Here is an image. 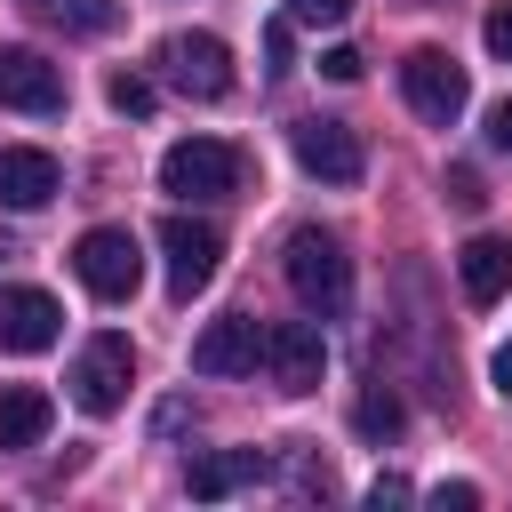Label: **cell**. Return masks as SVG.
Here are the masks:
<instances>
[{
  "instance_id": "obj_6",
  "label": "cell",
  "mask_w": 512,
  "mask_h": 512,
  "mask_svg": "<svg viewBox=\"0 0 512 512\" xmlns=\"http://www.w3.org/2000/svg\"><path fill=\"white\" fill-rule=\"evenodd\" d=\"M160 256H168V296L192 304V296L216 280V264H224V232H216L208 216H168V224H160Z\"/></svg>"
},
{
  "instance_id": "obj_24",
  "label": "cell",
  "mask_w": 512,
  "mask_h": 512,
  "mask_svg": "<svg viewBox=\"0 0 512 512\" xmlns=\"http://www.w3.org/2000/svg\"><path fill=\"white\" fill-rule=\"evenodd\" d=\"M448 200H456L464 216H480V200H488V192H480V176H472V168H448Z\"/></svg>"
},
{
  "instance_id": "obj_13",
  "label": "cell",
  "mask_w": 512,
  "mask_h": 512,
  "mask_svg": "<svg viewBox=\"0 0 512 512\" xmlns=\"http://www.w3.org/2000/svg\"><path fill=\"white\" fill-rule=\"evenodd\" d=\"M56 184H64L56 152H40V144H0V208L32 216V208L56 200Z\"/></svg>"
},
{
  "instance_id": "obj_9",
  "label": "cell",
  "mask_w": 512,
  "mask_h": 512,
  "mask_svg": "<svg viewBox=\"0 0 512 512\" xmlns=\"http://www.w3.org/2000/svg\"><path fill=\"white\" fill-rule=\"evenodd\" d=\"M264 368H272L280 392H320V368H328L320 320H272L264 328Z\"/></svg>"
},
{
  "instance_id": "obj_5",
  "label": "cell",
  "mask_w": 512,
  "mask_h": 512,
  "mask_svg": "<svg viewBox=\"0 0 512 512\" xmlns=\"http://www.w3.org/2000/svg\"><path fill=\"white\" fill-rule=\"evenodd\" d=\"M128 384H136V344H128L120 328L88 336L80 360H72V400H80L88 416H112V408L128 400Z\"/></svg>"
},
{
  "instance_id": "obj_19",
  "label": "cell",
  "mask_w": 512,
  "mask_h": 512,
  "mask_svg": "<svg viewBox=\"0 0 512 512\" xmlns=\"http://www.w3.org/2000/svg\"><path fill=\"white\" fill-rule=\"evenodd\" d=\"M104 96H112V112H128V120H152V104H160V88H152L144 72H112Z\"/></svg>"
},
{
  "instance_id": "obj_2",
  "label": "cell",
  "mask_w": 512,
  "mask_h": 512,
  "mask_svg": "<svg viewBox=\"0 0 512 512\" xmlns=\"http://www.w3.org/2000/svg\"><path fill=\"white\" fill-rule=\"evenodd\" d=\"M240 144H224V136H184V144H168L160 152V192H176V200H224V192H240Z\"/></svg>"
},
{
  "instance_id": "obj_3",
  "label": "cell",
  "mask_w": 512,
  "mask_h": 512,
  "mask_svg": "<svg viewBox=\"0 0 512 512\" xmlns=\"http://www.w3.org/2000/svg\"><path fill=\"white\" fill-rule=\"evenodd\" d=\"M400 96H408L416 120L456 128L464 104H472V80H464V64H456L448 48H408V56H400Z\"/></svg>"
},
{
  "instance_id": "obj_18",
  "label": "cell",
  "mask_w": 512,
  "mask_h": 512,
  "mask_svg": "<svg viewBox=\"0 0 512 512\" xmlns=\"http://www.w3.org/2000/svg\"><path fill=\"white\" fill-rule=\"evenodd\" d=\"M32 16L64 24V32H112L120 24V0H24Z\"/></svg>"
},
{
  "instance_id": "obj_29",
  "label": "cell",
  "mask_w": 512,
  "mask_h": 512,
  "mask_svg": "<svg viewBox=\"0 0 512 512\" xmlns=\"http://www.w3.org/2000/svg\"><path fill=\"white\" fill-rule=\"evenodd\" d=\"M488 376H496V392H504V400H512V336H504V344H496V360H488Z\"/></svg>"
},
{
  "instance_id": "obj_21",
  "label": "cell",
  "mask_w": 512,
  "mask_h": 512,
  "mask_svg": "<svg viewBox=\"0 0 512 512\" xmlns=\"http://www.w3.org/2000/svg\"><path fill=\"white\" fill-rule=\"evenodd\" d=\"M352 0H288V24H344Z\"/></svg>"
},
{
  "instance_id": "obj_1",
  "label": "cell",
  "mask_w": 512,
  "mask_h": 512,
  "mask_svg": "<svg viewBox=\"0 0 512 512\" xmlns=\"http://www.w3.org/2000/svg\"><path fill=\"white\" fill-rule=\"evenodd\" d=\"M280 272H288L296 304H304V312H320V320H336V312L352 304V256H344V240H336V232H320V224H296V232H288Z\"/></svg>"
},
{
  "instance_id": "obj_26",
  "label": "cell",
  "mask_w": 512,
  "mask_h": 512,
  "mask_svg": "<svg viewBox=\"0 0 512 512\" xmlns=\"http://www.w3.org/2000/svg\"><path fill=\"white\" fill-rule=\"evenodd\" d=\"M432 504H448V512H472V504H480V488H472V480H440V488H432Z\"/></svg>"
},
{
  "instance_id": "obj_27",
  "label": "cell",
  "mask_w": 512,
  "mask_h": 512,
  "mask_svg": "<svg viewBox=\"0 0 512 512\" xmlns=\"http://www.w3.org/2000/svg\"><path fill=\"white\" fill-rule=\"evenodd\" d=\"M488 152H512V96L488 104Z\"/></svg>"
},
{
  "instance_id": "obj_10",
  "label": "cell",
  "mask_w": 512,
  "mask_h": 512,
  "mask_svg": "<svg viewBox=\"0 0 512 512\" xmlns=\"http://www.w3.org/2000/svg\"><path fill=\"white\" fill-rule=\"evenodd\" d=\"M256 360H264V328L248 312H224V320H208L192 336V368L200 376H256Z\"/></svg>"
},
{
  "instance_id": "obj_4",
  "label": "cell",
  "mask_w": 512,
  "mask_h": 512,
  "mask_svg": "<svg viewBox=\"0 0 512 512\" xmlns=\"http://www.w3.org/2000/svg\"><path fill=\"white\" fill-rule=\"evenodd\" d=\"M72 272H80V288H88V296L128 304V296H136V280H144V248H136V232H128V224H96V232H80Z\"/></svg>"
},
{
  "instance_id": "obj_28",
  "label": "cell",
  "mask_w": 512,
  "mask_h": 512,
  "mask_svg": "<svg viewBox=\"0 0 512 512\" xmlns=\"http://www.w3.org/2000/svg\"><path fill=\"white\" fill-rule=\"evenodd\" d=\"M320 72H328V80H360V48H328Z\"/></svg>"
},
{
  "instance_id": "obj_14",
  "label": "cell",
  "mask_w": 512,
  "mask_h": 512,
  "mask_svg": "<svg viewBox=\"0 0 512 512\" xmlns=\"http://www.w3.org/2000/svg\"><path fill=\"white\" fill-rule=\"evenodd\" d=\"M264 472H272V456H264V448H216V456H192V464H184V488H192L200 504H216V496L256 488Z\"/></svg>"
},
{
  "instance_id": "obj_7",
  "label": "cell",
  "mask_w": 512,
  "mask_h": 512,
  "mask_svg": "<svg viewBox=\"0 0 512 512\" xmlns=\"http://www.w3.org/2000/svg\"><path fill=\"white\" fill-rule=\"evenodd\" d=\"M160 72H168V88H184V96H200V104L232 96V48H224L216 32H168V40H160Z\"/></svg>"
},
{
  "instance_id": "obj_15",
  "label": "cell",
  "mask_w": 512,
  "mask_h": 512,
  "mask_svg": "<svg viewBox=\"0 0 512 512\" xmlns=\"http://www.w3.org/2000/svg\"><path fill=\"white\" fill-rule=\"evenodd\" d=\"M456 280H464L472 304H496V296L512 288V240H496V232L464 240V248H456Z\"/></svg>"
},
{
  "instance_id": "obj_16",
  "label": "cell",
  "mask_w": 512,
  "mask_h": 512,
  "mask_svg": "<svg viewBox=\"0 0 512 512\" xmlns=\"http://www.w3.org/2000/svg\"><path fill=\"white\" fill-rule=\"evenodd\" d=\"M56 424V400L40 384H0V448H40Z\"/></svg>"
},
{
  "instance_id": "obj_25",
  "label": "cell",
  "mask_w": 512,
  "mask_h": 512,
  "mask_svg": "<svg viewBox=\"0 0 512 512\" xmlns=\"http://www.w3.org/2000/svg\"><path fill=\"white\" fill-rule=\"evenodd\" d=\"M408 496H416V488H408L400 472H376V480H368V504H408Z\"/></svg>"
},
{
  "instance_id": "obj_12",
  "label": "cell",
  "mask_w": 512,
  "mask_h": 512,
  "mask_svg": "<svg viewBox=\"0 0 512 512\" xmlns=\"http://www.w3.org/2000/svg\"><path fill=\"white\" fill-rule=\"evenodd\" d=\"M64 336V312L48 288H0V352H48Z\"/></svg>"
},
{
  "instance_id": "obj_17",
  "label": "cell",
  "mask_w": 512,
  "mask_h": 512,
  "mask_svg": "<svg viewBox=\"0 0 512 512\" xmlns=\"http://www.w3.org/2000/svg\"><path fill=\"white\" fill-rule=\"evenodd\" d=\"M400 424H408V408H400L392 384H368V392L352 400V432H360V440H392Z\"/></svg>"
},
{
  "instance_id": "obj_20",
  "label": "cell",
  "mask_w": 512,
  "mask_h": 512,
  "mask_svg": "<svg viewBox=\"0 0 512 512\" xmlns=\"http://www.w3.org/2000/svg\"><path fill=\"white\" fill-rule=\"evenodd\" d=\"M288 480H296V496H336V472H328L320 456H296V472H288Z\"/></svg>"
},
{
  "instance_id": "obj_23",
  "label": "cell",
  "mask_w": 512,
  "mask_h": 512,
  "mask_svg": "<svg viewBox=\"0 0 512 512\" xmlns=\"http://www.w3.org/2000/svg\"><path fill=\"white\" fill-rule=\"evenodd\" d=\"M264 72H272V80L288 72V16H272V24H264Z\"/></svg>"
},
{
  "instance_id": "obj_30",
  "label": "cell",
  "mask_w": 512,
  "mask_h": 512,
  "mask_svg": "<svg viewBox=\"0 0 512 512\" xmlns=\"http://www.w3.org/2000/svg\"><path fill=\"white\" fill-rule=\"evenodd\" d=\"M0 256H8V248H0Z\"/></svg>"
},
{
  "instance_id": "obj_8",
  "label": "cell",
  "mask_w": 512,
  "mask_h": 512,
  "mask_svg": "<svg viewBox=\"0 0 512 512\" xmlns=\"http://www.w3.org/2000/svg\"><path fill=\"white\" fill-rule=\"evenodd\" d=\"M288 152H296V168H304V176H320V184H360V168H368L360 136H352L344 120H320V112L288 128Z\"/></svg>"
},
{
  "instance_id": "obj_11",
  "label": "cell",
  "mask_w": 512,
  "mask_h": 512,
  "mask_svg": "<svg viewBox=\"0 0 512 512\" xmlns=\"http://www.w3.org/2000/svg\"><path fill=\"white\" fill-rule=\"evenodd\" d=\"M0 104L8 112H64V64L40 48H0Z\"/></svg>"
},
{
  "instance_id": "obj_22",
  "label": "cell",
  "mask_w": 512,
  "mask_h": 512,
  "mask_svg": "<svg viewBox=\"0 0 512 512\" xmlns=\"http://www.w3.org/2000/svg\"><path fill=\"white\" fill-rule=\"evenodd\" d=\"M480 40H488V56H504V64H512V0H504V8H488Z\"/></svg>"
}]
</instances>
